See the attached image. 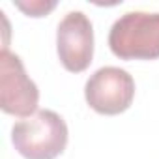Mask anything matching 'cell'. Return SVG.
Wrapping results in <instances>:
<instances>
[{"label": "cell", "instance_id": "obj_3", "mask_svg": "<svg viewBox=\"0 0 159 159\" xmlns=\"http://www.w3.org/2000/svg\"><path fill=\"white\" fill-rule=\"evenodd\" d=\"M84 98L99 114H120L133 103L135 81L125 69L105 66L90 75L84 86Z\"/></svg>", "mask_w": 159, "mask_h": 159}, {"label": "cell", "instance_id": "obj_6", "mask_svg": "<svg viewBox=\"0 0 159 159\" xmlns=\"http://www.w3.org/2000/svg\"><path fill=\"white\" fill-rule=\"evenodd\" d=\"M15 6L19 10H23L26 15L41 17V15L49 13L56 6V2H54V0H51V2H47V0H45V2H43V0H34V2H15Z\"/></svg>", "mask_w": 159, "mask_h": 159}, {"label": "cell", "instance_id": "obj_5", "mask_svg": "<svg viewBox=\"0 0 159 159\" xmlns=\"http://www.w3.org/2000/svg\"><path fill=\"white\" fill-rule=\"evenodd\" d=\"M56 51L67 71H84L94 56V28L83 11H69L56 30Z\"/></svg>", "mask_w": 159, "mask_h": 159}, {"label": "cell", "instance_id": "obj_1", "mask_svg": "<svg viewBox=\"0 0 159 159\" xmlns=\"http://www.w3.org/2000/svg\"><path fill=\"white\" fill-rule=\"evenodd\" d=\"M11 142L26 159H54L66 150L67 125L60 114L43 109L13 125Z\"/></svg>", "mask_w": 159, "mask_h": 159}, {"label": "cell", "instance_id": "obj_2", "mask_svg": "<svg viewBox=\"0 0 159 159\" xmlns=\"http://www.w3.org/2000/svg\"><path fill=\"white\" fill-rule=\"evenodd\" d=\"M109 47L122 60L159 58V13H124L109 32Z\"/></svg>", "mask_w": 159, "mask_h": 159}, {"label": "cell", "instance_id": "obj_4", "mask_svg": "<svg viewBox=\"0 0 159 159\" xmlns=\"http://www.w3.org/2000/svg\"><path fill=\"white\" fill-rule=\"evenodd\" d=\"M39 90L26 75L21 58L8 49L0 54V107L4 112L28 118L38 112Z\"/></svg>", "mask_w": 159, "mask_h": 159}]
</instances>
